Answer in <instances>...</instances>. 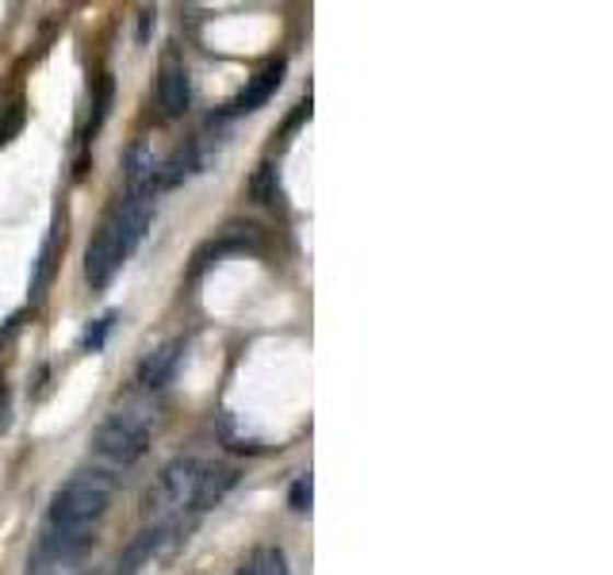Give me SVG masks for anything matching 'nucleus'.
<instances>
[{
    "instance_id": "nucleus-1",
    "label": "nucleus",
    "mask_w": 613,
    "mask_h": 575,
    "mask_svg": "<svg viewBox=\"0 0 613 575\" xmlns=\"http://www.w3.org/2000/svg\"><path fill=\"white\" fill-rule=\"evenodd\" d=\"M112 495H115V480L107 472H77L73 480L50 498L46 533L92 537L96 521L107 514Z\"/></svg>"
},
{
    "instance_id": "nucleus-2",
    "label": "nucleus",
    "mask_w": 613,
    "mask_h": 575,
    "mask_svg": "<svg viewBox=\"0 0 613 575\" xmlns=\"http://www.w3.org/2000/svg\"><path fill=\"white\" fill-rule=\"evenodd\" d=\"M92 449L112 460V464H135L150 449V429L135 414H112L107 422H100L96 437H92Z\"/></svg>"
},
{
    "instance_id": "nucleus-3",
    "label": "nucleus",
    "mask_w": 613,
    "mask_h": 575,
    "mask_svg": "<svg viewBox=\"0 0 613 575\" xmlns=\"http://www.w3.org/2000/svg\"><path fill=\"white\" fill-rule=\"evenodd\" d=\"M199 480H204V460H196V457L173 460V464L158 475V487L146 495V514L184 510V506H192L196 503Z\"/></svg>"
},
{
    "instance_id": "nucleus-4",
    "label": "nucleus",
    "mask_w": 613,
    "mask_h": 575,
    "mask_svg": "<svg viewBox=\"0 0 613 575\" xmlns=\"http://www.w3.org/2000/svg\"><path fill=\"white\" fill-rule=\"evenodd\" d=\"M123 261H127L123 234H119V227H115L112 215H107L104 227L96 230V238H92L89 250H84V280H89L96 291L107 288V284H112V276L119 273Z\"/></svg>"
},
{
    "instance_id": "nucleus-5",
    "label": "nucleus",
    "mask_w": 613,
    "mask_h": 575,
    "mask_svg": "<svg viewBox=\"0 0 613 575\" xmlns=\"http://www.w3.org/2000/svg\"><path fill=\"white\" fill-rule=\"evenodd\" d=\"M188 100H192V89H188V69H184V61L176 58V54H169L165 61H161V73H158V107L165 119H176V115L188 112Z\"/></svg>"
},
{
    "instance_id": "nucleus-6",
    "label": "nucleus",
    "mask_w": 613,
    "mask_h": 575,
    "mask_svg": "<svg viewBox=\"0 0 613 575\" xmlns=\"http://www.w3.org/2000/svg\"><path fill=\"white\" fill-rule=\"evenodd\" d=\"M284 69H288V61H284V58H273L265 69H257V73H253L250 81H245V89L238 92V96L227 104V112H230V115H242V112H257L261 104H268V96H273V92L280 89Z\"/></svg>"
},
{
    "instance_id": "nucleus-7",
    "label": "nucleus",
    "mask_w": 613,
    "mask_h": 575,
    "mask_svg": "<svg viewBox=\"0 0 613 575\" xmlns=\"http://www.w3.org/2000/svg\"><path fill=\"white\" fill-rule=\"evenodd\" d=\"M169 541H173V526H153V529H146V533H138L135 541L123 549L119 564H115V575H138Z\"/></svg>"
},
{
    "instance_id": "nucleus-8",
    "label": "nucleus",
    "mask_w": 613,
    "mask_h": 575,
    "mask_svg": "<svg viewBox=\"0 0 613 575\" xmlns=\"http://www.w3.org/2000/svg\"><path fill=\"white\" fill-rule=\"evenodd\" d=\"M181 353H184L181 337H176V342H165L158 353H150V357L138 365V383H142V388H153V391L165 388V383L173 380L176 365H181Z\"/></svg>"
},
{
    "instance_id": "nucleus-9",
    "label": "nucleus",
    "mask_w": 613,
    "mask_h": 575,
    "mask_svg": "<svg viewBox=\"0 0 613 575\" xmlns=\"http://www.w3.org/2000/svg\"><path fill=\"white\" fill-rule=\"evenodd\" d=\"M234 483H238L234 468L204 464V480H199V491H196V503H192V510H207V506H215L230 487H234Z\"/></svg>"
},
{
    "instance_id": "nucleus-10",
    "label": "nucleus",
    "mask_w": 613,
    "mask_h": 575,
    "mask_svg": "<svg viewBox=\"0 0 613 575\" xmlns=\"http://www.w3.org/2000/svg\"><path fill=\"white\" fill-rule=\"evenodd\" d=\"M158 161L146 146H135L127 158V188L130 192H142V196H153V184H158Z\"/></svg>"
},
{
    "instance_id": "nucleus-11",
    "label": "nucleus",
    "mask_w": 613,
    "mask_h": 575,
    "mask_svg": "<svg viewBox=\"0 0 613 575\" xmlns=\"http://www.w3.org/2000/svg\"><path fill=\"white\" fill-rule=\"evenodd\" d=\"M58 238H61V230H58V222H54L43 250H38L35 276H31V299H35V303L46 296V288H50V280H54V268H58Z\"/></svg>"
},
{
    "instance_id": "nucleus-12",
    "label": "nucleus",
    "mask_w": 613,
    "mask_h": 575,
    "mask_svg": "<svg viewBox=\"0 0 613 575\" xmlns=\"http://www.w3.org/2000/svg\"><path fill=\"white\" fill-rule=\"evenodd\" d=\"M199 169V153H196V142H188V146H176L173 150V158H169V165H165V173H158V181H161V188H176V184L184 181V176H192Z\"/></svg>"
},
{
    "instance_id": "nucleus-13",
    "label": "nucleus",
    "mask_w": 613,
    "mask_h": 575,
    "mask_svg": "<svg viewBox=\"0 0 613 575\" xmlns=\"http://www.w3.org/2000/svg\"><path fill=\"white\" fill-rule=\"evenodd\" d=\"M112 100H115V77L112 73H100L96 81V96H92V115H89V127H84V135H96L100 127H104L107 112H112Z\"/></svg>"
},
{
    "instance_id": "nucleus-14",
    "label": "nucleus",
    "mask_w": 613,
    "mask_h": 575,
    "mask_svg": "<svg viewBox=\"0 0 613 575\" xmlns=\"http://www.w3.org/2000/svg\"><path fill=\"white\" fill-rule=\"evenodd\" d=\"M238 575H288V556L280 549H257Z\"/></svg>"
},
{
    "instance_id": "nucleus-15",
    "label": "nucleus",
    "mask_w": 613,
    "mask_h": 575,
    "mask_svg": "<svg viewBox=\"0 0 613 575\" xmlns=\"http://www.w3.org/2000/svg\"><path fill=\"white\" fill-rule=\"evenodd\" d=\"M23 123H27V104H23V100H12V104L0 112V146L12 142L23 130Z\"/></svg>"
},
{
    "instance_id": "nucleus-16",
    "label": "nucleus",
    "mask_w": 613,
    "mask_h": 575,
    "mask_svg": "<svg viewBox=\"0 0 613 575\" xmlns=\"http://www.w3.org/2000/svg\"><path fill=\"white\" fill-rule=\"evenodd\" d=\"M112 326H115V311H107L104 319H96L89 330H84L81 345H84V349H100V345H104V337H107V330H112Z\"/></svg>"
},
{
    "instance_id": "nucleus-17",
    "label": "nucleus",
    "mask_w": 613,
    "mask_h": 575,
    "mask_svg": "<svg viewBox=\"0 0 613 575\" xmlns=\"http://www.w3.org/2000/svg\"><path fill=\"white\" fill-rule=\"evenodd\" d=\"M291 510H311V475H299L296 483H291Z\"/></svg>"
},
{
    "instance_id": "nucleus-18",
    "label": "nucleus",
    "mask_w": 613,
    "mask_h": 575,
    "mask_svg": "<svg viewBox=\"0 0 613 575\" xmlns=\"http://www.w3.org/2000/svg\"><path fill=\"white\" fill-rule=\"evenodd\" d=\"M253 192L261 196V204H273L276 199V184H273V165H261L257 181H253Z\"/></svg>"
},
{
    "instance_id": "nucleus-19",
    "label": "nucleus",
    "mask_w": 613,
    "mask_h": 575,
    "mask_svg": "<svg viewBox=\"0 0 613 575\" xmlns=\"http://www.w3.org/2000/svg\"><path fill=\"white\" fill-rule=\"evenodd\" d=\"M8 422H12V391L0 388V434L8 429Z\"/></svg>"
}]
</instances>
